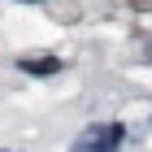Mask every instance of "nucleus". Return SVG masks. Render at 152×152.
<instances>
[{
	"instance_id": "1",
	"label": "nucleus",
	"mask_w": 152,
	"mask_h": 152,
	"mask_svg": "<svg viewBox=\"0 0 152 152\" xmlns=\"http://www.w3.org/2000/svg\"><path fill=\"white\" fill-rule=\"evenodd\" d=\"M122 143H126V122H91L70 143V152H122Z\"/></svg>"
},
{
	"instance_id": "2",
	"label": "nucleus",
	"mask_w": 152,
	"mask_h": 152,
	"mask_svg": "<svg viewBox=\"0 0 152 152\" xmlns=\"http://www.w3.org/2000/svg\"><path fill=\"white\" fill-rule=\"evenodd\" d=\"M18 70L31 74V78H52V74L65 70V61H61V57H22V61H18Z\"/></svg>"
},
{
	"instance_id": "3",
	"label": "nucleus",
	"mask_w": 152,
	"mask_h": 152,
	"mask_svg": "<svg viewBox=\"0 0 152 152\" xmlns=\"http://www.w3.org/2000/svg\"><path fill=\"white\" fill-rule=\"evenodd\" d=\"M135 4H139V9H152V0H135Z\"/></svg>"
},
{
	"instance_id": "4",
	"label": "nucleus",
	"mask_w": 152,
	"mask_h": 152,
	"mask_svg": "<svg viewBox=\"0 0 152 152\" xmlns=\"http://www.w3.org/2000/svg\"><path fill=\"white\" fill-rule=\"evenodd\" d=\"M22 4H39V0H22Z\"/></svg>"
}]
</instances>
